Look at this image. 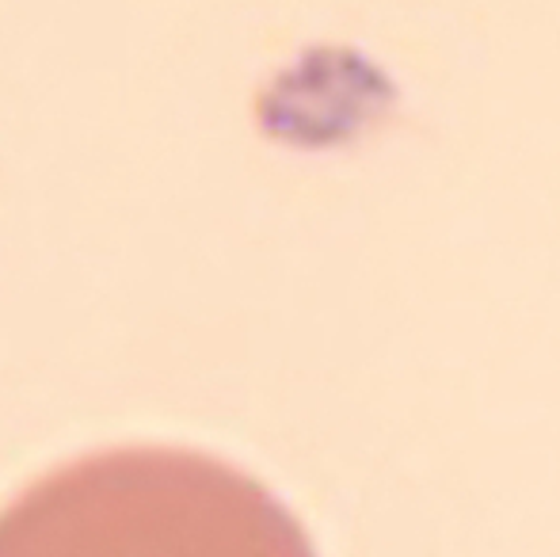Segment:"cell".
Here are the masks:
<instances>
[{
    "instance_id": "6da1fadb",
    "label": "cell",
    "mask_w": 560,
    "mask_h": 557,
    "mask_svg": "<svg viewBox=\"0 0 560 557\" xmlns=\"http://www.w3.org/2000/svg\"><path fill=\"white\" fill-rule=\"evenodd\" d=\"M0 557H317L267 485L214 454L115 446L50 469L0 512Z\"/></svg>"
}]
</instances>
